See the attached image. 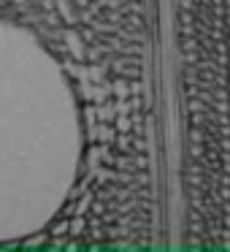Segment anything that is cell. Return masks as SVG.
Returning a JSON list of instances; mask_svg holds the SVG:
<instances>
[{
	"mask_svg": "<svg viewBox=\"0 0 230 252\" xmlns=\"http://www.w3.org/2000/svg\"><path fill=\"white\" fill-rule=\"evenodd\" d=\"M130 127V120H125V117H119V130H127Z\"/></svg>",
	"mask_w": 230,
	"mask_h": 252,
	"instance_id": "cell-1",
	"label": "cell"
}]
</instances>
